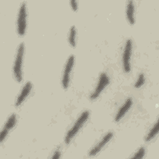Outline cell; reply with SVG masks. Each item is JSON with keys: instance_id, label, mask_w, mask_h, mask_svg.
Masks as SVG:
<instances>
[{"instance_id": "ac0fdd59", "label": "cell", "mask_w": 159, "mask_h": 159, "mask_svg": "<svg viewBox=\"0 0 159 159\" xmlns=\"http://www.w3.org/2000/svg\"><path fill=\"white\" fill-rule=\"evenodd\" d=\"M60 155H61L60 152L57 150H56V151L54 152L53 156L52 157V158H53V159H54V158H59L60 157Z\"/></svg>"}, {"instance_id": "2e32d148", "label": "cell", "mask_w": 159, "mask_h": 159, "mask_svg": "<svg viewBox=\"0 0 159 159\" xmlns=\"http://www.w3.org/2000/svg\"><path fill=\"white\" fill-rule=\"evenodd\" d=\"M7 134H8V130L3 128L1 132V135H0V142H1V143H2L3 142V140L5 139Z\"/></svg>"}, {"instance_id": "3957f363", "label": "cell", "mask_w": 159, "mask_h": 159, "mask_svg": "<svg viewBox=\"0 0 159 159\" xmlns=\"http://www.w3.org/2000/svg\"><path fill=\"white\" fill-rule=\"evenodd\" d=\"M27 25V11L25 3L23 2L19 11L17 20V30L19 35L22 36L25 34Z\"/></svg>"}, {"instance_id": "7c38bea8", "label": "cell", "mask_w": 159, "mask_h": 159, "mask_svg": "<svg viewBox=\"0 0 159 159\" xmlns=\"http://www.w3.org/2000/svg\"><path fill=\"white\" fill-rule=\"evenodd\" d=\"M16 115L15 114H12L7 119V120L6 121L4 129L7 130L8 131L9 130H11V129L13 128V127L16 125Z\"/></svg>"}, {"instance_id": "6da1fadb", "label": "cell", "mask_w": 159, "mask_h": 159, "mask_svg": "<svg viewBox=\"0 0 159 159\" xmlns=\"http://www.w3.org/2000/svg\"><path fill=\"white\" fill-rule=\"evenodd\" d=\"M89 116V112L88 111H84L81 113L80 116L77 119L76 122L74 123L73 125L71 128L68 131L65 137V142L66 144L70 143L72 139L76 135L78 131L81 129L83 125L87 121Z\"/></svg>"}, {"instance_id": "8fae6325", "label": "cell", "mask_w": 159, "mask_h": 159, "mask_svg": "<svg viewBox=\"0 0 159 159\" xmlns=\"http://www.w3.org/2000/svg\"><path fill=\"white\" fill-rule=\"evenodd\" d=\"M158 132V122L157 120L156 122V123L151 128L150 130L148 132L147 136L145 137V141L146 142L150 141L152 139H153L156 136Z\"/></svg>"}, {"instance_id": "9a60e30c", "label": "cell", "mask_w": 159, "mask_h": 159, "mask_svg": "<svg viewBox=\"0 0 159 159\" xmlns=\"http://www.w3.org/2000/svg\"><path fill=\"white\" fill-rule=\"evenodd\" d=\"M145 153V149L144 147H142L139 148L136 153L132 157V158H142Z\"/></svg>"}, {"instance_id": "5bb4252c", "label": "cell", "mask_w": 159, "mask_h": 159, "mask_svg": "<svg viewBox=\"0 0 159 159\" xmlns=\"http://www.w3.org/2000/svg\"><path fill=\"white\" fill-rule=\"evenodd\" d=\"M145 81V76H144L143 73H140L139 75L137 80L134 84L135 88L137 89L141 88L144 84Z\"/></svg>"}, {"instance_id": "9c48e42d", "label": "cell", "mask_w": 159, "mask_h": 159, "mask_svg": "<svg viewBox=\"0 0 159 159\" xmlns=\"http://www.w3.org/2000/svg\"><path fill=\"white\" fill-rule=\"evenodd\" d=\"M32 88V84L31 82L28 81L25 83V84L22 88L20 94L19 95V96L17 97V98L16 99V101L15 103L16 106H20L24 102V101L25 99V98L27 97V96L30 93Z\"/></svg>"}, {"instance_id": "e0dca14e", "label": "cell", "mask_w": 159, "mask_h": 159, "mask_svg": "<svg viewBox=\"0 0 159 159\" xmlns=\"http://www.w3.org/2000/svg\"><path fill=\"white\" fill-rule=\"evenodd\" d=\"M70 4H71V6L73 10L74 11H76L77 8H78V5H77L76 1H70Z\"/></svg>"}, {"instance_id": "277c9868", "label": "cell", "mask_w": 159, "mask_h": 159, "mask_svg": "<svg viewBox=\"0 0 159 159\" xmlns=\"http://www.w3.org/2000/svg\"><path fill=\"white\" fill-rule=\"evenodd\" d=\"M132 50V42L130 39H128L125 44L124 50L122 52V65L124 71L128 73L130 71V58Z\"/></svg>"}, {"instance_id": "4fadbf2b", "label": "cell", "mask_w": 159, "mask_h": 159, "mask_svg": "<svg viewBox=\"0 0 159 159\" xmlns=\"http://www.w3.org/2000/svg\"><path fill=\"white\" fill-rule=\"evenodd\" d=\"M76 28L75 26H72L70 30L68 42L70 45L73 47H75L76 46Z\"/></svg>"}, {"instance_id": "7a4b0ae2", "label": "cell", "mask_w": 159, "mask_h": 159, "mask_svg": "<svg viewBox=\"0 0 159 159\" xmlns=\"http://www.w3.org/2000/svg\"><path fill=\"white\" fill-rule=\"evenodd\" d=\"M24 52V43H21L19 44L18 47L16 60L14 61V66H13V73L16 80L18 82H21L22 80V58H23Z\"/></svg>"}, {"instance_id": "52a82bcc", "label": "cell", "mask_w": 159, "mask_h": 159, "mask_svg": "<svg viewBox=\"0 0 159 159\" xmlns=\"http://www.w3.org/2000/svg\"><path fill=\"white\" fill-rule=\"evenodd\" d=\"M113 137V133L111 132H109L107 133L101 139V140L97 143V145L94 147L89 152V156L93 157L96 155L98 152H99L102 147L112 139Z\"/></svg>"}, {"instance_id": "5b68a950", "label": "cell", "mask_w": 159, "mask_h": 159, "mask_svg": "<svg viewBox=\"0 0 159 159\" xmlns=\"http://www.w3.org/2000/svg\"><path fill=\"white\" fill-rule=\"evenodd\" d=\"M109 78L107 75L104 72L102 73L99 76L96 87L93 93H92L90 95L89 98L91 100L96 99L99 96L101 93L104 89V88L109 84Z\"/></svg>"}, {"instance_id": "ba28073f", "label": "cell", "mask_w": 159, "mask_h": 159, "mask_svg": "<svg viewBox=\"0 0 159 159\" xmlns=\"http://www.w3.org/2000/svg\"><path fill=\"white\" fill-rule=\"evenodd\" d=\"M132 103H133V101H132V98L130 97L126 99L125 102L119 109V110L115 116L114 120L116 122L119 121L125 115V114L128 112V111L132 107Z\"/></svg>"}, {"instance_id": "30bf717a", "label": "cell", "mask_w": 159, "mask_h": 159, "mask_svg": "<svg viewBox=\"0 0 159 159\" xmlns=\"http://www.w3.org/2000/svg\"><path fill=\"white\" fill-rule=\"evenodd\" d=\"M134 5L133 1H128L127 8H126V16L129 22L132 25L135 23V18H134Z\"/></svg>"}, {"instance_id": "8992f818", "label": "cell", "mask_w": 159, "mask_h": 159, "mask_svg": "<svg viewBox=\"0 0 159 159\" xmlns=\"http://www.w3.org/2000/svg\"><path fill=\"white\" fill-rule=\"evenodd\" d=\"M74 61H75V57L73 55H71L69 57L66 63L64 71L63 73L62 80H61V84L64 89H67L69 86L70 73L74 65Z\"/></svg>"}]
</instances>
